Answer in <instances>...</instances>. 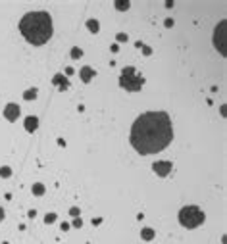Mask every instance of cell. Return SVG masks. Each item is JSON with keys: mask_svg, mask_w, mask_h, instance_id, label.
<instances>
[{"mask_svg": "<svg viewBox=\"0 0 227 244\" xmlns=\"http://www.w3.org/2000/svg\"><path fill=\"white\" fill-rule=\"evenodd\" d=\"M45 185H42V183H35L33 185V189H31V192H33V196H42V194H45Z\"/></svg>", "mask_w": 227, "mask_h": 244, "instance_id": "7c38bea8", "label": "cell"}, {"mask_svg": "<svg viewBox=\"0 0 227 244\" xmlns=\"http://www.w3.org/2000/svg\"><path fill=\"white\" fill-rule=\"evenodd\" d=\"M141 238H143V240H152V238H154V229L144 227L143 231H141Z\"/></svg>", "mask_w": 227, "mask_h": 244, "instance_id": "8fae6325", "label": "cell"}, {"mask_svg": "<svg viewBox=\"0 0 227 244\" xmlns=\"http://www.w3.org/2000/svg\"><path fill=\"white\" fill-rule=\"evenodd\" d=\"M79 212H81L79 208H71V210H69V213L73 215V217H77V215H79Z\"/></svg>", "mask_w": 227, "mask_h": 244, "instance_id": "44dd1931", "label": "cell"}, {"mask_svg": "<svg viewBox=\"0 0 227 244\" xmlns=\"http://www.w3.org/2000/svg\"><path fill=\"white\" fill-rule=\"evenodd\" d=\"M19 31L27 42L41 46L52 37V17L48 12H29L19 21Z\"/></svg>", "mask_w": 227, "mask_h": 244, "instance_id": "7a4b0ae2", "label": "cell"}, {"mask_svg": "<svg viewBox=\"0 0 227 244\" xmlns=\"http://www.w3.org/2000/svg\"><path fill=\"white\" fill-rule=\"evenodd\" d=\"M2 219H4V210L0 208V221H2Z\"/></svg>", "mask_w": 227, "mask_h": 244, "instance_id": "d4e9b609", "label": "cell"}, {"mask_svg": "<svg viewBox=\"0 0 227 244\" xmlns=\"http://www.w3.org/2000/svg\"><path fill=\"white\" fill-rule=\"evenodd\" d=\"M54 221H56V213H46L45 223H54Z\"/></svg>", "mask_w": 227, "mask_h": 244, "instance_id": "ac0fdd59", "label": "cell"}, {"mask_svg": "<svg viewBox=\"0 0 227 244\" xmlns=\"http://www.w3.org/2000/svg\"><path fill=\"white\" fill-rule=\"evenodd\" d=\"M10 175H12V169H10V167H6V166H4V167H0V177H4V179H6V177H10Z\"/></svg>", "mask_w": 227, "mask_h": 244, "instance_id": "e0dca14e", "label": "cell"}, {"mask_svg": "<svg viewBox=\"0 0 227 244\" xmlns=\"http://www.w3.org/2000/svg\"><path fill=\"white\" fill-rule=\"evenodd\" d=\"M164 23H166V27H173V19H170V17H167V19L164 21Z\"/></svg>", "mask_w": 227, "mask_h": 244, "instance_id": "7402d4cb", "label": "cell"}, {"mask_svg": "<svg viewBox=\"0 0 227 244\" xmlns=\"http://www.w3.org/2000/svg\"><path fill=\"white\" fill-rule=\"evenodd\" d=\"M204 219H206V215L198 206H185L179 212V223L187 229H196L204 223Z\"/></svg>", "mask_w": 227, "mask_h": 244, "instance_id": "3957f363", "label": "cell"}, {"mask_svg": "<svg viewBox=\"0 0 227 244\" xmlns=\"http://www.w3.org/2000/svg\"><path fill=\"white\" fill-rule=\"evenodd\" d=\"M4 117L8 119V121H16L19 117V106L14 104V102H10L8 106L4 108Z\"/></svg>", "mask_w": 227, "mask_h": 244, "instance_id": "52a82bcc", "label": "cell"}, {"mask_svg": "<svg viewBox=\"0 0 227 244\" xmlns=\"http://www.w3.org/2000/svg\"><path fill=\"white\" fill-rule=\"evenodd\" d=\"M173 129L171 119L166 112L141 113L131 127V144L139 154H156L171 142Z\"/></svg>", "mask_w": 227, "mask_h": 244, "instance_id": "6da1fadb", "label": "cell"}, {"mask_svg": "<svg viewBox=\"0 0 227 244\" xmlns=\"http://www.w3.org/2000/svg\"><path fill=\"white\" fill-rule=\"evenodd\" d=\"M100 223H102V219H100V217H98V219H92V225H100Z\"/></svg>", "mask_w": 227, "mask_h": 244, "instance_id": "cb8c5ba5", "label": "cell"}, {"mask_svg": "<svg viewBox=\"0 0 227 244\" xmlns=\"http://www.w3.org/2000/svg\"><path fill=\"white\" fill-rule=\"evenodd\" d=\"M115 8H118V10H127L129 2H127V0H118V2H115Z\"/></svg>", "mask_w": 227, "mask_h": 244, "instance_id": "2e32d148", "label": "cell"}, {"mask_svg": "<svg viewBox=\"0 0 227 244\" xmlns=\"http://www.w3.org/2000/svg\"><path fill=\"white\" fill-rule=\"evenodd\" d=\"M87 27H89L91 33H98V29H100V25H98L96 19H89V21H87Z\"/></svg>", "mask_w": 227, "mask_h": 244, "instance_id": "4fadbf2b", "label": "cell"}, {"mask_svg": "<svg viewBox=\"0 0 227 244\" xmlns=\"http://www.w3.org/2000/svg\"><path fill=\"white\" fill-rule=\"evenodd\" d=\"M115 39H118L119 42H127V35L125 33H118V37H115Z\"/></svg>", "mask_w": 227, "mask_h": 244, "instance_id": "d6986e66", "label": "cell"}, {"mask_svg": "<svg viewBox=\"0 0 227 244\" xmlns=\"http://www.w3.org/2000/svg\"><path fill=\"white\" fill-rule=\"evenodd\" d=\"M79 73H81V79H83L85 83H89V81H92V77H94V69L89 67V66H85V67H81Z\"/></svg>", "mask_w": 227, "mask_h": 244, "instance_id": "9c48e42d", "label": "cell"}, {"mask_svg": "<svg viewBox=\"0 0 227 244\" xmlns=\"http://www.w3.org/2000/svg\"><path fill=\"white\" fill-rule=\"evenodd\" d=\"M73 227H75V229H81V227H83V221L79 219V217H77L75 221H73Z\"/></svg>", "mask_w": 227, "mask_h": 244, "instance_id": "ffe728a7", "label": "cell"}, {"mask_svg": "<svg viewBox=\"0 0 227 244\" xmlns=\"http://www.w3.org/2000/svg\"><path fill=\"white\" fill-rule=\"evenodd\" d=\"M119 85H121V89H125V90L137 92V90L143 89L144 79L141 75H137V69L133 66H129V67H123L121 75H119Z\"/></svg>", "mask_w": 227, "mask_h": 244, "instance_id": "277c9868", "label": "cell"}, {"mask_svg": "<svg viewBox=\"0 0 227 244\" xmlns=\"http://www.w3.org/2000/svg\"><path fill=\"white\" fill-rule=\"evenodd\" d=\"M143 52H144V54H150V52H152V50H150L148 46H143Z\"/></svg>", "mask_w": 227, "mask_h": 244, "instance_id": "603a6c76", "label": "cell"}, {"mask_svg": "<svg viewBox=\"0 0 227 244\" xmlns=\"http://www.w3.org/2000/svg\"><path fill=\"white\" fill-rule=\"evenodd\" d=\"M52 83L58 85V87H60V90H68V89H69V81H68V77H64L62 73H56V75L52 77Z\"/></svg>", "mask_w": 227, "mask_h": 244, "instance_id": "ba28073f", "label": "cell"}, {"mask_svg": "<svg viewBox=\"0 0 227 244\" xmlns=\"http://www.w3.org/2000/svg\"><path fill=\"white\" fill-rule=\"evenodd\" d=\"M69 54H71V58H73V60H79V58L83 56V50H81V48H77V46H73Z\"/></svg>", "mask_w": 227, "mask_h": 244, "instance_id": "9a60e30c", "label": "cell"}, {"mask_svg": "<svg viewBox=\"0 0 227 244\" xmlns=\"http://www.w3.org/2000/svg\"><path fill=\"white\" fill-rule=\"evenodd\" d=\"M152 169H154V173L160 175V177H167L171 173V162H156L154 166H152Z\"/></svg>", "mask_w": 227, "mask_h": 244, "instance_id": "8992f818", "label": "cell"}, {"mask_svg": "<svg viewBox=\"0 0 227 244\" xmlns=\"http://www.w3.org/2000/svg\"><path fill=\"white\" fill-rule=\"evenodd\" d=\"M225 37V21H219V25L216 27L214 31V46L217 48L219 54H225V46H223V39Z\"/></svg>", "mask_w": 227, "mask_h": 244, "instance_id": "5b68a950", "label": "cell"}, {"mask_svg": "<svg viewBox=\"0 0 227 244\" xmlns=\"http://www.w3.org/2000/svg\"><path fill=\"white\" fill-rule=\"evenodd\" d=\"M23 98H25V100H35V98H37V89L25 90V92H23Z\"/></svg>", "mask_w": 227, "mask_h": 244, "instance_id": "5bb4252c", "label": "cell"}, {"mask_svg": "<svg viewBox=\"0 0 227 244\" xmlns=\"http://www.w3.org/2000/svg\"><path fill=\"white\" fill-rule=\"evenodd\" d=\"M37 127H39V119H37L35 116H29L25 119V129L29 133H33V131H37Z\"/></svg>", "mask_w": 227, "mask_h": 244, "instance_id": "30bf717a", "label": "cell"}]
</instances>
